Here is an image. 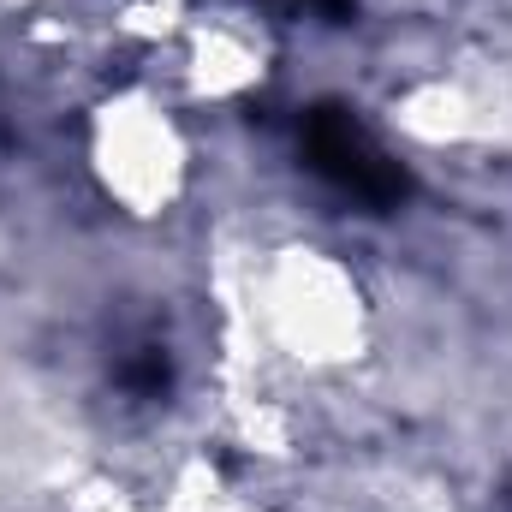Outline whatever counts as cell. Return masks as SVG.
I'll return each instance as SVG.
<instances>
[{"label": "cell", "mask_w": 512, "mask_h": 512, "mask_svg": "<svg viewBox=\"0 0 512 512\" xmlns=\"http://www.w3.org/2000/svg\"><path fill=\"white\" fill-rule=\"evenodd\" d=\"M304 149H310L316 173H328L340 191H352V197H364V203H393V197L405 191L399 167H393L382 149L364 137V126H358L352 114H340V108H316V114L304 120Z\"/></svg>", "instance_id": "obj_1"}]
</instances>
